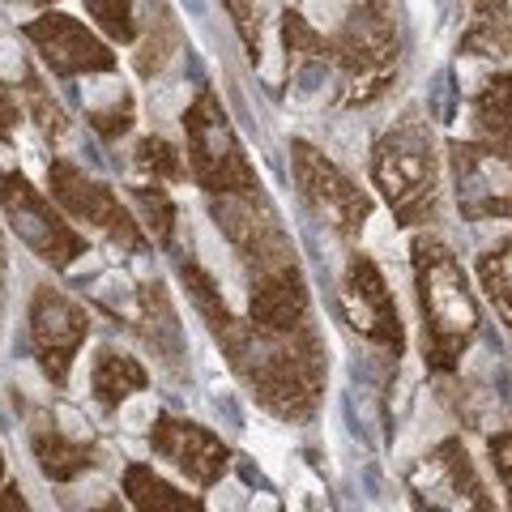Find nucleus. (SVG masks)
<instances>
[{
    "label": "nucleus",
    "instance_id": "nucleus-28",
    "mask_svg": "<svg viewBox=\"0 0 512 512\" xmlns=\"http://www.w3.org/2000/svg\"><path fill=\"white\" fill-rule=\"evenodd\" d=\"M22 94H26V107H30V116L39 120V128L47 137H60L64 133V111L56 107V99H47V90L35 73H26V82H22Z\"/></svg>",
    "mask_w": 512,
    "mask_h": 512
},
{
    "label": "nucleus",
    "instance_id": "nucleus-29",
    "mask_svg": "<svg viewBox=\"0 0 512 512\" xmlns=\"http://www.w3.org/2000/svg\"><path fill=\"white\" fill-rule=\"evenodd\" d=\"M90 128L99 137H107V141H116V137H124L128 128H133V99H116V107H107V111H90Z\"/></svg>",
    "mask_w": 512,
    "mask_h": 512
},
{
    "label": "nucleus",
    "instance_id": "nucleus-14",
    "mask_svg": "<svg viewBox=\"0 0 512 512\" xmlns=\"http://www.w3.org/2000/svg\"><path fill=\"white\" fill-rule=\"evenodd\" d=\"M150 444L158 457L171 461L180 474H188V483H197V487H214L231 466L227 444L210 427H201L192 419H175V414H158Z\"/></svg>",
    "mask_w": 512,
    "mask_h": 512
},
{
    "label": "nucleus",
    "instance_id": "nucleus-4",
    "mask_svg": "<svg viewBox=\"0 0 512 512\" xmlns=\"http://www.w3.org/2000/svg\"><path fill=\"white\" fill-rule=\"evenodd\" d=\"M325 60H333L350 82V103L376 99L397 64V18L389 0H363L333 39H325Z\"/></svg>",
    "mask_w": 512,
    "mask_h": 512
},
{
    "label": "nucleus",
    "instance_id": "nucleus-7",
    "mask_svg": "<svg viewBox=\"0 0 512 512\" xmlns=\"http://www.w3.org/2000/svg\"><path fill=\"white\" fill-rule=\"evenodd\" d=\"M0 205H5L13 235L52 269H69L77 256L86 252V235H77L69 222H64V214L52 210V201H47L39 188H30L26 175H18V171L0 175Z\"/></svg>",
    "mask_w": 512,
    "mask_h": 512
},
{
    "label": "nucleus",
    "instance_id": "nucleus-10",
    "mask_svg": "<svg viewBox=\"0 0 512 512\" xmlns=\"http://www.w3.org/2000/svg\"><path fill=\"white\" fill-rule=\"evenodd\" d=\"M342 308L350 329L363 333L367 342H376L393 355H402L406 346V333H402V316H397V303L384 274L376 269L372 256L355 252L346 261V274H342Z\"/></svg>",
    "mask_w": 512,
    "mask_h": 512
},
{
    "label": "nucleus",
    "instance_id": "nucleus-31",
    "mask_svg": "<svg viewBox=\"0 0 512 512\" xmlns=\"http://www.w3.org/2000/svg\"><path fill=\"white\" fill-rule=\"evenodd\" d=\"M491 466H495V474H500L504 491L512 495V431H504V436H491Z\"/></svg>",
    "mask_w": 512,
    "mask_h": 512
},
{
    "label": "nucleus",
    "instance_id": "nucleus-36",
    "mask_svg": "<svg viewBox=\"0 0 512 512\" xmlns=\"http://www.w3.org/2000/svg\"><path fill=\"white\" fill-rule=\"evenodd\" d=\"M0 478H5V457H0Z\"/></svg>",
    "mask_w": 512,
    "mask_h": 512
},
{
    "label": "nucleus",
    "instance_id": "nucleus-25",
    "mask_svg": "<svg viewBox=\"0 0 512 512\" xmlns=\"http://www.w3.org/2000/svg\"><path fill=\"white\" fill-rule=\"evenodd\" d=\"M137 167L150 175V180H158V184H180L184 180V158H180V150L171 146V141H163V137H146L137 146Z\"/></svg>",
    "mask_w": 512,
    "mask_h": 512
},
{
    "label": "nucleus",
    "instance_id": "nucleus-1",
    "mask_svg": "<svg viewBox=\"0 0 512 512\" xmlns=\"http://www.w3.org/2000/svg\"><path fill=\"white\" fill-rule=\"evenodd\" d=\"M414 286H419V312H423V355L436 372H453L466 346L478 338V299L466 282V269L448 244L436 235H419L410 248Z\"/></svg>",
    "mask_w": 512,
    "mask_h": 512
},
{
    "label": "nucleus",
    "instance_id": "nucleus-26",
    "mask_svg": "<svg viewBox=\"0 0 512 512\" xmlns=\"http://www.w3.org/2000/svg\"><path fill=\"white\" fill-rule=\"evenodd\" d=\"M282 43H286V64L291 69H303L308 60H325V35H316L299 13L282 18Z\"/></svg>",
    "mask_w": 512,
    "mask_h": 512
},
{
    "label": "nucleus",
    "instance_id": "nucleus-8",
    "mask_svg": "<svg viewBox=\"0 0 512 512\" xmlns=\"http://www.w3.org/2000/svg\"><path fill=\"white\" fill-rule=\"evenodd\" d=\"M291 154H295L299 192H303V201L316 210V218H325L338 235H359L367 227V218H372L367 192L350 184L338 171V163H329V158L316 146H308V141H295Z\"/></svg>",
    "mask_w": 512,
    "mask_h": 512
},
{
    "label": "nucleus",
    "instance_id": "nucleus-18",
    "mask_svg": "<svg viewBox=\"0 0 512 512\" xmlns=\"http://www.w3.org/2000/svg\"><path fill=\"white\" fill-rule=\"evenodd\" d=\"M124 495H128V504L141 512H201L197 495H184L180 487H171L163 474L141 466V461H133V466L124 470Z\"/></svg>",
    "mask_w": 512,
    "mask_h": 512
},
{
    "label": "nucleus",
    "instance_id": "nucleus-17",
    "mask_svg": "<svg viewBox=\"0 0 512 512\" xmlns=\"http://www.w3.org/2000/svg\"><path fill=\"white\" fill-rule=\"evenodd\" d=\"M180 278H184V286H188L192 303H197V308H201V316L210 320L214 338H218L222 346H227V355H231V350H235L239 342H244L248 325H239V320L231 316V308H227V303H222V291H218L214 278L205 274L201 265H192V261H188V265H180Z\"/></svg>",
    "mask_w": 512,
    "mask_h": 512
},
{
    "label": "nucleus",
    "instance_id": "nucleus-32",
    "mask_svg": "<svg viewBox=\"0 0 512 512\" xmlns=\"http://www.w3.org/2000/svg\"><path fill=\"white\" fill-rule=\"evenodd\" d=\"M13 128H18V99H13V90L0 82V141H5Z\"/></svg>",
    "mask_w": 512,
    "mask_h": 512
},
{
    "label": "nucleus",
    "instance_id": "nucleus-5",
    "mask_svg": "<svg viewBox=\"0 0 512 512\" xmlns=\"http://www.w3.org/2000/svg\"><path fill=\"white\" fill-rule=\"evenodd\" d=\"M184 137H188V171L210 197L261 188L214 90H201L192 99V107L184 111Z\"/></svg>",
    "mask_w": 512,
    "mask_h": 512
},
{
    "label": "nucleus",
    "instance_id": "nucleus-22",
    "mask_svg": "<svg viewBox=\"0 0 512 512\" xmlns=\"http://www.w3.org/2000/svg\"><path fill=\"white\" fill-rule=\"evenodd\" d=\"M431 466L444 474V483L453 487V495H461V500L474 504V508H491L487 491H483V483H478V474H474V461H470L466 448H461V440H444L436 448V457H431Z\"/></svg>",
    "mask_w": 512,
    "mask_h": 512
},
{
    "label": "nucleus",
    "instance_id": "nucleus-23",
    "mask_svg": "<svg viewBox=\"0 0 512 512\" xmlns=\"http://www.w3.org/2000/svg\"><path fill=\"white\" fill-rule=\"evenodd\" d=\"M478 282H483V291L495 303L500 320L512 329V239L478 256Z\"/></svg>",
    "mask_w": 512,
    "mask_h": 512
},
{
    "label": "nucleus",
    "instance_id": "nucleus-9",
    "mask_svg": "<svg viewBox=\"0 0 512 512\" xmlns=\"http://www.w3.org/2000/svg\"><path fill=\"white\" fill-rule=\"evenodd\" d=\"M47 188H52V201L73 222H86V227L103 231L111 244H120V248H141V227L107 184L90 180L86 171H77L73 163L60 158V163L47 167Z\"/></svg>",
    "mask_w": 512,
    "mask_h": 512
},
{
    "label": "nucleus",
    "instance_id": "nucleus-19",
    "mask_svg": "<svg viewBox=\"0 0 512 512\" xmlns=\"http://www.w3.org/2000/svg\"><path fill=\"white\" fill-rule=\"evenodd\" d=\"M35 461L52 483H73V478H82L94 466V448L47 427V431H35Z\"/></svg>",
    "mask_w": 512,
    "mask_h": 512
},
{
    "label": "nucleus",
    "instance_id": "nucleus-15",
    "mask_svg": "<svg viewBox=\"0 0 512 512\" xmlns=\"http://www.w3.org/2000/svg\"><path fill=\"white\" fill-rule=\"evenodd\" d=\"M248 316L261 333H299L308 329V286H303L299 265L261 269L252 282Z\"/></svg>",
    "mask_w": 512,
    "mask_h": 512
},
{
    "label": "nucleus",
    "instance_id": "nucleus-27",
    "mask_svg": "<svg viewBox=\"0 0 512 512\" xmlns=\"http://www.w3.org/2000/svg\"><path fill=\"white\" fill-rule=\"evenodd\" d=\"M90 18L99 22V30L116 43H133L137 39V22H133V0H86Z\"/></svg>",
    "mask_w": 512,
    "mask_h": 512
},
{
    "label": "nucleus",
    "instance_id": "nucleus-33",
    "mask_svg": "<svg viewBox=\"0 0 512 512\" xmlns=\"http://www.w3.org/2000/svg\"><path fill=\"white\" fill-rule=\"evenodd\" d=\"M0 495H5V500H0V512H13V508H26V500H22V491L18 487H5V491H0Z\"/></svg>",
    "mask_w": 512,
    "mask_h": 512
},
{
    "label": "nucleus",
    "instance_id": "nucleus-12",
    "mask_svg": "<svg viewBox=\"0 0 512 512\" xmlns=\"http://www.w3.org/2000/svg\"><path fill=\"white\" fill-rule=\"evenodd\" d=\"M214 218H218V227L227 231L235 252L244 256L248 265H256V274L295 261V248H291V239H286V231L278 227V218L261 210V201H252V192L214 197Z\"/></svg>",
    "mask_w": 512,
    "mask_h": 512
},
{
    "label": "nucleus",
    "instance_id": "nucleus-16",
    "mask_svg": "<svg viewBox=\"0 0 512 512\" xmlns=\"http://www.w3.org/2000/svg\"><path fill=\"white\" fill-rule=\"evenodd\" d=\"M470 22L461 30V52L483 60H512V5L508 0H466Z\"/></svg>",
    "mask_w": 512,
    "mask_h": 512
},
{
    "label": "nucleus",
    "instance_id": "nucleus-34",
    "mask_svg": "<svg viewBox=\"0 0 512 512\" xmlns=\"http://www.w3.org/2000/svg\"><path fill=\"white\" fill-rule=\"evenodd\" d=\"M0 312H5V239H0Z\"/></svg>",
    "mask_w": 512,
    "mask_h": 512
},
{
    "label": "nucleus",
    "instance_id": "nucleus-24",
    "mask_svg": "<svg viewBox=\"0 0 512 512\" xmlns=\"http://www.w3.org/2000/svg\"><path fill=\"white\" fill-rule=\"evenodd\" d=\"M133 201H137V210H141L146 231L158 239V244H167L171 231H175V205L167 197V188H158V180L154 184H137L133 188Z\"/></svg>",
    "mask_w": 512,
    "mask_h": 512
},
{
    "label": "nucleus",
    "instance_id": "nucleus-11",
    "mask_svg": "<svg viewBox=\"0 0 512 512\" xmlns=\"http://www.w3.org/2000/svg\"><path fill=\"white\" fill-rule=\"evenodd\" d=\"M86 338H90L86 308H77L69 295L52 291V286H39L35 299H30V342H35V355L47 380L52 384L69 380V367Z\"/></svg>",
    "mask_w": 512,
    "mask_h": 512
},
{
    "label": "nucleus",
    "instance_id": "nucleus-13",
    "mask_svg": "<svg viewBox=\"0 0 512 512\" xmlns=\"http://www.w3.org/2000/svg\"><path fill=\"white\" fill-rule=\"evenodd\" d=\"M26 39L39 47V56L52 64V73L60 77H82V73H107L116 69V52L86 30L69 13H52L47 9L43 18H35L26 26Z\"/></svg>",
    "mask_w": 512,
    "mask_h": 512
},
{
    "label": "nucleus",
    "instance_id": "nucleus-21",
    "mask_svg": "<svg viewBox=\"0 0 512 512\" xmlns=\"http://www.w3.org/2000/svg\"><path fill=\"white\" fill-rule=\"evenodd\" d=\"M470 116L483 137H504L512 141V73H500L474 94Z\"/></svg>",
    "mask_w": 512,
    "mask_h": 512
},
{
    "label": "nucleus",
    "instance_id": "nucleus-2",
    "mask_svg": "<svg viewBox=\"0 0 512 512\" xmlns=\"http://www.w3.org/2000/svg\"><path fill=\"white\" fill-rule=\"evenodd\" d=\"M231 363L248 380L256 402L269 414H278V419H303V414H312L320 384H325V359H320V346L308 329L261 333L256 325H248Z\"/></svg>",
    "mask_w": 512,
    "mask_h": 512
},
{
    "label": "nucleus",
    "instance_id": "nucleus-35",
    "mask_svg": "<svg viewBox=\"0 0 512 512\" xmlns=\"http://www.w3.org/2000/svg\"><path fill=\"white\" fill-rule=\"evenodd\" d=\"M9 5H52V0H9Z\"/></svg>",
    "mask_w": 512,
    "mask_h": 512
},
{
    "label": "nucleus",
    "instance_id": "nucleus-20",
    "mask_svg": "<svg viewBox=\"0 0 512 512\" xmlns=\"http://www.w3.org/2000/svg\"><path fill=\"white\" fill-rule=\"evenodd\" d=\"M146 384H150L146 367H141L133 355H116V350H103L99 363H94V397H99L107 410L124 406L128 397L141 393Z\"/></svg>",
    "mask_w": 512,
    "mask_h": 512
},
{
    "label": "nucleus",
    "instance_id": "nucleus-30",
    "mask_svg": "<svg viewBox=\"0 0 512 512\" xmlns=\"http://www.w3.org/2000/svg\"><path fill=\"white\" fill-rule=\"evenodd\" d=\"M227 9L235 13V30L248 43V52L261 56V0H227Z\"/></svg>",
    "mask_w": 512,
    "mask_h": 512
},
{
    "label": "nucleus",
    "instance_id": "nucleus-3",
    "mask_svg": "<svg viewBox=\"0 0 512 512\" xmlns=\"http://www.w3.org/2000/svg\"><path fill=\"white\" fill-rule=\"evenodd\" d=\"M372 184L380 188V197L389 201V210L402 227H419V222L436 214L440 158H436L431 128L423 120L406 116L402 124H393L389 133L376 141Z\"/></svg>",
    "mask_w": 512,
    "mask_h": 512
},
{
    "label": "nucleus",
    "instance_id": "nucleus-6",
    "mask_svg": "<svg viewBox=\"0 0 512 512\" xmlns=\"http://www.w3.org/2000/svg\"><path fill=\"white\" fill-rule=\"evenodd\" d=\"M457 210L466 222L508 218L512 222V141L483 137L453 146Z\"/></svg>",
    "mask_w": 512,
    "mask_h": 512
}]
</instances>
